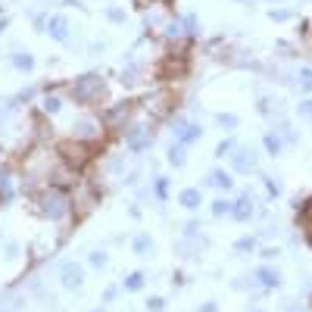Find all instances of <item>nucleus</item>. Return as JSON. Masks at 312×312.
<instances>
[{"mask_svg":"<svg viewBox=\"0 0 312 312\" xmlns=\"http://www.w3.org/2000/svg\"><path fill=\"white\" fill-rule=\"evenodd\" d=\"M106 16H109L112 22H122V19H125V13H122V10H115V7H112V10H109Z\"/></svg>","mask_w":312,"mask_h":312,"instance_id":"nucleus-29","label":"nucleus"},{"mask_svg":"<svg viewBox=\"0 0 312 312\" xmlns=\"http://www.w3.org/2000/svg\"><path fill=\"white\" fill-rule=\"evenodd\" d=\"M300 88L303 91H312V69H303L300 72Z\"/></svg>","mask_w":312,"mask_h":312,"instance_id":"nucleus-24","label":"nucleus"},{"mask_svg":"<svg viewBox=\"0 0 312 312\" xmlns=\"http://www.w3.org/2000/svg\"><path fill=\"white\" fill-rule=\"evenodd\" d=\"M47 34L56 37V41H66V37H69V22H66V16H50V22H47Z\"/></svg>","mask_w":312,"mask_h":312,"instance_id":"nucleus-9","label":"nucleus"},{"mask_svg":"<svg viewBox=\"0 0 312 312\" xmlns=\"http://www.w3.org/2000/svg\"><path fill=\"white\" fill-rule=\"evenodd\" d=\"M231 169H234V172H241V175L256 172V153H253L250 147H241L238 153L231 156Z\"/></svg>","mask_w":312,"mask_h":312,"instance_id":"nucleus-6","label":"nucleus"},{"mask_svg":"<svg viewBox=\"0 0 312 312\" xmlns=\"http://www.w3.org/2000/svg\"><path fill=\"white\" fill-rule=\"evenodd\" d=\"M238 250H253V238H244V241H238Z\"/></svg>","mask_w":312,"mask_h":312,"instance_id":"nucleus-31","label":"nucleus"},{"mask_svg":"<svg viewBox=\"0 0 312 312\" xmlns=\"http://www.w3.org/2000/svg\"><path fill=\"white\" fill-rule=\"evenodd\" d=\"M150 244H153V241H150V234H138V238L131 241V247H134L138 253H147V250H150Z\"/></svg>","mask_w":312,"mask_h":312,"instance_id":"nucleus-21","label":"nucleus"},{"mask_svg":"<svg viewBox=\"0 0 312 312\" xmlns=\"http://www.w3.org/2000/svg\"><path fill=\"white\" fill-rule=\"evenodd\" d=\"M253 312H262V309H253Z\"/></svg>","mask_w":312,"mask_h":312,"instance_id":"nucleus-36","label":"nucleus"},{"mask_svg":"<svg viewBox=\"0 0 312 312\" xmlns=\"http://www.w3.org/2000/svg\"><path fill=\"white\" fill-rule=\"evenodd\" d=\"M219 125H222V128H238V115L222 112V115H219Z\"/></svg>","mask_w":312,"mask_h":312,"instance_id":"nucleus-23","label":"nucleus"},{"mask_svg":"<svg viewBox=\"0 0 312 312\" xmlns=\"http://www.w3.org/2000/svg\"><path fill=\"white\" fill-rule=\"evenodd\" d=\"M287 312H300V309H287Z\"/></svg>","mask_w":312,"mask_h":312,"instance_id":"nucleus-34","label":"nucleus"},{"mask_svg":"<svg viewBox=\"0 0 312 312\" xmlns=\"http://www.w3.org/2000/svg\"><path fill=\"white\" fill-rule=\"evenodd\" d=\"M225 212H231V203L228 200H216L212 203V216H225Z\"/></svg>","mask_w":312,"mask_h":312,"instance_id":"nucleus-25","label":"nucleus"},{"mask_svg":"<svg viewBox=\"0 0 312 312\" xmlns=\"http://www.w3.org/2000/svg\"><path fill=\"white\" fill-rule=\"evenodd\" d=\"M156 197H160V200H166L169 197V178H156Z\"/></svg>","mask_w":312,"mask_h":312,"instance_id":"nucleus-22","label":"nucleus"},{"mask_svg":"<svg viewBox=\"0 0 312 312\" xmlns=\"http://www.w3.org/2000/svg\"><path fill=\"white\" fill-rule=\"evenodd\" d=\"M163 306H166L163 297H150V300H147V309H150V312H163Z\"/></svg>","mask_w":312,"mask_h":312,"instance_id":"nucleus-28","label":"nucleus"},{"mask_svg":"<svg viewBox=\"0 0 312 312\" xmlns=\"http://www.w3.org/2000/svg\"><path fill=\"white\" fill-rule=\"evenodd\" d=\"M97 150H100L97 144H82V141H63V144L56 147L60 160H63L69 169H75V172H78V169H85Z\"/></svg>","mask_w":312,"mask_h":312,"instance_id":"nucleus-3","label":"nucleus"},{"mask_svg":"<svg viewBox=\"0 0 312 312\" xmlns=\"http://www.w3.org/2000/svg\"><path fill=\"white\" fill-rule=\"evenodd\" d=\"M256 281H262L265 287H281V271L278 268H271V265H262V268H256Z\"/></svg>","mask_w":312,"mask_h":312,"instance_id":"nucleus-8","label":"nucleus"},{"mask_svg":"<svg viewBox=\"0 0 312 312\" xmlns=\"http://www.w3.org/2000/svg\"><path fill=\"white\" fill-rule=\"evenodd\" d=\"M69 97L75 103H82V106H94L106 97V82L100 75H82V78H75V82L69 85Z\"/></svg>","mask_w":312,"mask_h":312,"instance_id":"nucleus-2","label":"nucleus"},{"mask_svg":"<svg viewBox=\"0 0 312 312\" xmlns=\"http://www.w3.org/2000/svg\"><path fill=\"white\" fill-rule=\"evenodd\" d=\"M131 109H134V103H115L112 109H103V128H122L125 125V119L131 115Z\"/></svg>","mask_w":312,"mask_h":312,"instance_id":"nucleus-5","label":"nucleus"},{"mask_svg":"<svg viewBox=\"0 0 312 312\" xmlns=\"http://www.w3.org/2000/svg\"><path fill=\"white\" fill-rule=\"evenodd\" d=\"M200 134H203V128H200V125H187V122H181V125H178V138H181V144H193Z\"/></svg>","mask_w":312,"mask_h":312,"instance_id":"nucleus-12","label":"nucleus"},{"mask_svg":"<svg viewBox=\"0 0 312 312\" xmlns=\"http://www.w3.org/2000/svg\"><path fill=\"white\" fill-rule=\"evenodd\" d=\"M250 216H253V200H250V197H241L238 203H231V219L247 222Z\"/></svg>","mask_w":312,"mask_h":312,"instance_id":"nucleus-10","label":"nucleus"},{"mask_svg":"<svg viewBox=\"0 0 312 312\" xmlns=\"http://www.w3.org/2000/svg\"><path fill=\"white\" fill-rule=\"evenodd\" d=\"M60 109H63L60 97H56V94H47V97H44V112H50V115H53V112H60Z\"/></svg>","mask_w":312,"mask_h":312,"instance_id":"nucleus-20","label":"nucleus"},{"mask_svg":"<svg viewBox=\"0 0 312 312\" xmlns=\"http://www.w3.org/2000/svg\"><path fill=\"white\" fill-rule=\"evenodd\" d=\"M60 281H63L66 287H82V284H85V268L78 265V262H66V265L60 268Z\"/></svg>","mask_w":312,"mask_h":312,"instance_id":"nucleus-7","label":"nucleus"},{"mask_svg":"<svg viewBox=\"0 0 312 312\" xmlns=\"http://www.w3.org/2000/svg\"><path fill=\"white\" fill-rule=\"evenodd\" d=\"M300 225L303 228H312V197H306V203L300 209Z\"/></svg>","mask_w":312,"mask_h":312,"instance_id":"nucleus-17","label":"nucleus"},{"mask_svg":"<svg viewBox=\"0 0 312 312\" xmlns=\"http://www.w3.org/2000/svg\"><path fill=\"white\" fill-rule=\"evenodd\" d=\"M306 244L312 247V228H306Z\"/></svg>","mask_w":312,"mask_h":312,"instance_id":"nucleus-33","label":"nucleus"},{"mask_svg":"<svg viewBox=\"0 0 312 312\" xmlns=\"http://www.w3.org/2000/svg\"><path fill=\"white\" fill-rule=\"evenodd\" d=\"M231 150H234V141H231V138H228V141H222V144H219V147H216V156H228V153H231Z\"/></svg>","mask_w":312,"mask_h":312,"instance_id":"nucleus-26","label":"nucleus"},{"mask_svg":"<svg viewBox=\"0 0 312 312\" xmlns=\"http://www.w3.org/2000/svg\"><path fill=\"white\" fill-rule=\"evenodd\" d=\"M144 287V275L141 271H131V275L125 278V290H141Z\"/></svg>","mask_w":312,"mask_h":312,"instance_id":"nucleus-19","label":"nucleus"},{"mask_svg":"<svg viewBox=\"0 0 312 312\" xmlns=\"http://www.w3.org/2000/svg\"><path fill=\"white\" fill-rule=\"evenodd\" d=\"M262 144H265V150H268L271 156H281V141H278V134H271V131H268V134L262 138Z\"/></svg>","mask_w":312,"mask_h":312,"instance_id":"nucleus-16","label":"nucleus"},{"mask_svg":"<svg viewBox=\"0 0 312 312\" xmlns=\"http://www.w3.org/2000/svg\"><path fill=\"white\" fill-rule=\"evenodd\" d=\"M91 265H94V268H103V265H106V253L94 250V253H91Z\"/></svg>","mask_w":312,"mask_h":312,"instance_id":"nucleus-27","label":"nucleus"},{"mask_svg":"<svg viewBox=\"0 0 312 312\" xmlns=\"http://www.w3.org/2000/svg\"><path fill=\"white\" fill-rule=\"evenodd\" d=\"M169 163H172V166H184V144H175V147L169 150Z\"/></svg>","mask_w":312,"mask_h":312,"instance_id":"nucleus-18","label":"nucleus"},{"mask_svg":"<svg viewBox=\"0 0 312 312\" xmlns=\"http://www.w3.org/2000/svg\"><path fill=\"white\" fill-rule=\"evenodd\" d=\"M209 184H216L219 190H231V184H234V181H231V175H228V172L212 169V172H209Z\"/></svg>","mask_w":312,"mask_h":312,"instance_id":"nucleus-13","label":"nucleus"},{"mask_svg":"<svg viewBox=\"0 0 312 312\" xmlns=\"http://www.w3.org/2000/svg\"><path fill=\"white\" fill-rule=\"evenodd\" d=\"M0 31H4V22H0Z\"/></svg>","mask_w":312,"mask_h":312,"instance_id":"nucleus-35","label":"nucleus"},{"mask_svg":"<svg viewBox=\"0 0 312 312\" xmlns=\"http://www.w3.org/2000/svg\"><path fill=\"white\" fill-rule=\"evenodd\" d=\"M13 66H16L19 72H31V69H34V56H31V53H16V56H13Z\"/></svg>","mask_w":312,"mask_h":312,"instance_id":"nucleus-15","label":"nucleus"},{"mask_svg":"<svg viewBox=\"0 0 312 312\" xmlns=\"http://www.w3.org/2000/svg\"><path fill=\"white\" fill-rule=\"evenodd\" d=\"M34 206L41 209V216L60 222V219H66V216L72 212V197H69L63 187L50 184V187H44V190H37V193H34Z\"/></svg>","mask_w":312,"mask_h":312,"instance_id":"nucleus-1","label":"nucleus"},{"mask_svg":"<svg viewBox=\"0 0 312 312\" xmlns=\"http://www.w3.org/2000/svg\"><path fill=\"white\" fill-rule=\"evenodd\" d=\"M300 112H303V115H309V119H312V100H303V103H300Z\"/></svg>","mask_w":312,"mask_h":312,"instance_id":"nucleus-30","label":"nucleus"},{"mask_svg":"<svg viewBox=\"0 0 312 312\" xmlns=\"http://www.w3.org/2000/svg\"><path fill=\"white\" fill-rule=\"evenodd\" d=\"M147 141H150V138H147V128H141V125H138V128L131 131V138H128L131 150H144V147H147Z\"/></svg>","mask_w":312,"mask_h":312,"instance_id":"nucleus-14","label":"nucleus"},{"mask_svg":"<svg viewBox=\"0 0 312 312\" xmlns=\"http://www.w3.org/2000/svg\"><path fill=\"white\" fill-rule=\"evenodd\" d=\"M197 312H219V306H216V303H203Z\"/></svg>","mask_w":312,"mask_h":312,"instance_id":"nucleus-32","label":"nucleus"},{"mask_svg":"<svg viewBox=\"0 0 312 312\" xmlns=\"http://www.w3.org/2000/svg\"><path fill=\"white\" fill-rule=\"evenodd\" d=\"M200 200H203V197H200L197 187H184V190H181V206H184V209H190V212L200 209Z\"/></svg>","mask_w":312,"mask_h":312,"instance_id":"nucleus-11","label":"nucleus"},{"mask_svg":"<svg viewBox=\"0 0 312 312\" xmlns=\"http://www.w3.org/2000/svg\"><path fill=\"white\" fill-rule=\"evenodd\" d=\"M187 69H190V53L187 50H169L160 60V66H156V78H163V82H175V78H181Z\"/></svg>","mask_w":312,"mask_h":312,"instance_id":"nucleus-4","label":"nucleus"}]
</instances>
